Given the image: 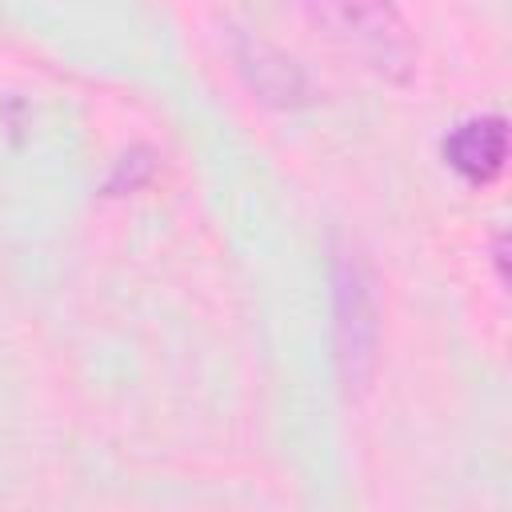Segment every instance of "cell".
Masks as SVG:
<instances>
[{
	"instance_id": "cell-1",
	"label": "cell",
	"mask_w": 512,
	"mask_h": 512,
	"mask_svg": "<svg viewBox=\"0 0 512 512\" xmlns=\"http://www.w3.org/2000/svg\"><path fill=\"white\" fill-rule=\"evenodd\" d=\"M312 24L356 56L368 72L408 84L416 72V36L392 0H300Z\"/></svg>"
},
{
	"instance_id": "cell-2",
	"label": "cell",
	"mask_w": 512,
	"mask_h": 512,
	"mask_svg": "<svg viewBox=\"0 0 512 512\" xmlns=\"http://www.w3.org/2000/svg\"><path fill=\"white\" fill-rule=\"evenodd\" d=\"M332 340H336L340 384L348 392H364L376 372L380 312H376L372 268L348 244H336V256H332Z\"/></svg>"
},
{
	"instance_id": "cell-3",
	"label": "cell",
	"mask_w": 512,
	"mask_h": 512,
	"mask_svg": "<svg viewBox=\"0 0 512 512\" xmlns=\"http://www.w3.org/2000/svg\"><path fill=\"white\" fill-rule=\"evenodd\" d=\"M440 156L460 180H468L476 188L492 184L504 172V160H508L504 116L500 112H484V116H468V120L452 124L448 136L440 140Z\"/></svg>"
},
{
	"instance_id": "cell-4",
	"label": "cell",
	"mask_w": 512,
	"mask_h": 512,
	"mask_svg": "<svg viewBox=\"0 0 512 512\" xmlns=\"http://www.w3.org/2000/svg\"><path fill=\"white\" fill-rule=\"evenodd\" d=\"M232 56H236L248 88L260 100H268L276 108H296V104L308 100V76H304V68L292 56H284L280 48H272L268 40L240 32L232 40Z\"/></svg>"
}]
</instances>
